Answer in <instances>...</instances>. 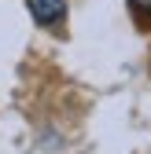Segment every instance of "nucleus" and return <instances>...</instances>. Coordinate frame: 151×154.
Here are the masks:
<instances>
[{"mask_svg": "<svg viewBox=\"0 0 151 154\" xmlns=\"http://www.w3.org/2000/svg\"><path fill=\"white\" fill-rule=\"evenodd\" d=\"M37 26H59L66 18V0H26Z\"/></svg>", "mask_w": 151, "mask_h": 154, "instance_id": "1", "label": "nucleus"}, {"mask_svg": "<svg viewBox=\"0 0 151 154\" xmlns=\"http://www.w3.org/2000/svg\"><path fill=\"white\" fill-rule=\"evenodd\" d=\"M133 11L144 15V18H151V0H133Z\"/></svg>", "mask_w": 151, "mask_h": 154, "instance_id": "2", "label": "nucleus"}]
</instances>
